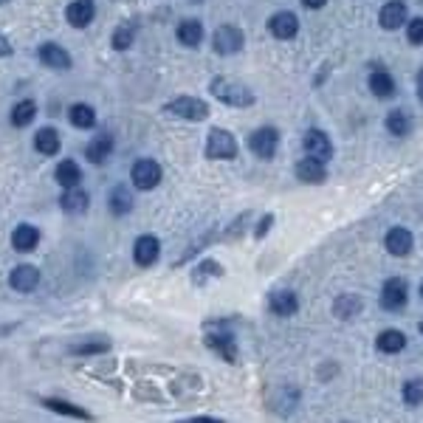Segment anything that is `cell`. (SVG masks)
<instances>
[{"mask_svg": "<svg viewBox=\"0 0 423 423\" xmlns=\"http://www.w3.org/2000/svg\"><path fill=\"white\" fill-rule=\"evenodd\" d=\"M209 91L215 99H221L223 105H232V107H251L254 105V91L245 88V85L237 82V79H229V76L212 79Z\"/></svg>", "mask_w": 423, "mask_h": 423, "instance_id": "6da1fadb", "label": "cell"}, {"mask_svg": "<svg viewBox=\"0 0 423 423\" xmlns=\"http://www.w3.org/2000/svg\"><path fill=\"white\" fill-rule=\"evenodd\" d=\"M237 155V139L223 130V127H215L206 136V158L212 161H232Z\"/></svg>", "mask_w": 423, "mask_h": 423, "instance_id": "7a4b0ae2", "label": "cell"}, {"mask_svg": "<svg viewBox=\"0 0 423 423\" xmlns=\"http://www.w3.org/2000/svg\"><path fill=\"white\" fill-rule=\"evenodd\" d=\"M161 164L158 161H153V158H139L136 164H133V169H130V181H133V187L136 189H141V192H150V189H155L158 184H161Z\"/></svg>", "mask_w": 423, "mask_h": 423, "instance_id": "3957f363", "label": "cell"}, {"mask_svg": "<svg viewBox=\"0 0 423 423\" xmlns=\"http://www.w3.org/2000/svg\"><path fill=\"white\" fill-rule=\"evenodd\" d=\"M169 116H178V119H187V121H203L209 119V105L198 96H178L173 99L166 107H164Z\"/></svg>", "mask_w": 423, "mask_h": 423, "instance_id": "277c9868", "label": "cell"}, {"mask_svg": "<svg viewBox=\"0 0 423 423\" xmlns=\"http://www.w3.org/2000/svg\"><path fill=\"white\" fill-rule=\"evenodd\" d=\"M248 147L251 153L268 161L277 155V147H279V133H277V127H257L251 136H248Z\"/></svg>", "mask_w": 423, "mask_h": 423, "instance_id": "5b68a950", "label": "cell"}, {"mask_svg": "<svg viewBox=\"0 0 423 423\" xmlns=\"http://www.w3.org/2000/svg\"><path fill=\"white\" fill-rule=\"evenodd\" d=\"M243 42H245L243 31H240L237 26L226 23V26H221V28L215 31V37H212V49H215L221 57H232V54H237V51L243 49Z\"/></svg>", "mask_w": 423, "mask_h": 423, "instance_id": "8992f818", "label": "cell"}, {"mask_svg": "<svg viewBox=\"0 0 423 423\" xmlns=\"http://www.w3.org/2000/svg\"><path fill=\"white\" fill-rule=\"evenodd\" d=\"M409 300V285L401 277H390L381 288V308L384 311H401Z\"/></svg>", "mask_w": 423, "mask_h": 423, "instance_id": "52a82bcc", "label": "cell"}, {"mask_svg": "<svg viewBox=\"0 0 423 423\" xmlns=\"http://www.w3.org/2000/svg\"><path fill=\"white\" fill-rule=\"evenodd\" d=\"M203 342H206V347L212 353H218L223 361H237V342H234V336L229 330H223V327L209 330Z\"/></svg>", "mask_w": 423, "mask_h": 423, "instance_id": "ba28073f", "label": "cell"}, {"mask_svg": "<svg viewBox=\"0 0 423 423\" xmlns=\"http://www.w3.org/2000/svg\"><path fill=\"white\" fill-rule=\"evenodd\" d=\"M158 254H161V240H158L155 234H141V237L136 240V245H133V260H136V266H141V268L153 266V263L158 260Z\"/></svg>", "mask_w": 423, "mask_h": 423, "instance_id": "9c48e42d", "label": "cell"}, {"mask_svg": "<svg viewBox=\"0 0 423 423\" xmlns=\"http://www.w3.org/2000/svg\"><path fill=\"white\" fill-rule=\"evenodd\" d=\"M9 285L17 291V293H31L37 285H40V268L37 266H15L12 274H9Z\"/></svg>", "mask_w": 423, "mask_h": 423, "instance_id": "30bf717a", "label": "cell"}, {"mask_svg": "<svg viewBox=\"0 0 423 423\" xmlns=\"http://www.w3.org/2000/svg\"><path fill=\"white\" fill-rule=\"evenodd\" d=\"M302 147H305L308 158H316V161H322V164L333 155V144H330L327 133H322V130H308L305 139H302Z\"/></svg>", "mask_w": 423, "mask_h": 423, "instance_id": "8fae6325", "label": "cell"}, {"mask_svg": "<svg viewBox=\"0 0 423 423\" xmlns=\"http://www.w3.org/2000/svg\"><path fill=\"white\" fill-rule=\"evenodd\" d=\"M40 62L51 71H68L71 68V54L57 46V42H42L40 46Z\"/></svg>", "mask_w": 423, "mask_h": 423, "instance_id": "7c38bea8", "label": "cell"}, {"mask_svg": "<svg viewBox=\"0 0 423 423\" xmlns=\"http://www.w3.org/2000/svg\"><path fill=\"white\" fill-rule=\"evenodd\" d=\"M384 245H387V251L392 254V257H406V254H412L415 240H412V232H409V229L395 226V229H390V232H387Z\"/></svg>", "mask_w": 423, "mask_h": 423, "instance_id": "4fadbf2b", "label": "cell"}, {"mask_svg": "<svg viewBox=\"0 0 423 423\" xmlns=\"http://www.w3.org/2000/svg\"><path fill=\"white\" fill-rule=\"evenodd\" d=\"M94 15H96V3H94V0H74V3H68V9H65V20L74 28L91 26Z\"/></svg>", "mask_w": 423, "mask_h": 423, "instance_id": "5bb4252c", "label": "cell"}, {"mask_svg": "<svg viewBox=\"0 0 423 423\" xmlns=\"http://www.w3.org/2000/svg\"><path fill=\"white\" fill-rule=\"evenodd\" d=\"M268 31L277 40H291V37H296V31H300V20H296L293 12H277L268 20Z\"/></svg>", "mask_w": 423, "mask_h": 423, "instance_id": "9a60e30c", "label": "cell"}, {"mask_svg": "<svg viewBox=\"0 0 423 423\" xmlns=\"http://www.w3.org/2000/svg\"><path fill=\"white\" fill-rule=\"evenodd\" d=\"M378 20H381V28L395 31L398 26H404V23H406V3H404V0H390V3L381 6Z\"/></svg>", "mask_w": 423, "mask_h": 423, "instance_id": "2e32d148", "label": "cell"}, {"mask_svg": "<svg viewBox=\"0 0 423 423\" xmlns=\"http://www.w3.org/2000/svg\"><path fill=\"white\" fill-rule=\"evenodd\" d=\"M40 243V229L31 226V223H20L15 232H12V248L20 251V254H28L34 251Z\"/></svg>", "mask_w": 423, "mask_h": 423, "instance_id": "e0dca14e", "label": "cell"}, {"mask_svg": "<svg viewBox=\"0 0 423 423\" xmlns=\"http://www.w3.org/2000/svg\"><path fill=\"white\" fill-rule=\"evenodd\" d=\"M268 308H271L274 316H293L296 311H300V296H296L293 291H277V293H271Z\"/></svg>", "mask_w": 423, "mask_h": 423, "instance_id": "ac0fdd59", "label": "cell"}, {"mask_svg": "<svg viewBox=\"0 0 423 423\" xmlns=\"http://www.w3.org/2000/svg\"><path fill=\"white\" fill-rule=\"evenodd\" d=\"M296 178L302 184H322L327 178V169L316 158H302V161H296Z\"/></svg>", "mask_w": 423, "mask_h": 423, "instance_id": "d6986e66", "label": "cell"}, {"mask_svg": "<svg viewBox=\"0 0 423 423\" xmlns=\"http://www.w3.org/2000/svg\"><path fill=\"white\" fill-rule=\"evenodd\" d=\"M361 308H364L361 296H356V293H342V296H336V302H333V316L342 319V322H350L353 316L361 313Z\"/></svg>", "mask_w": 423, "mask_h": 423, "instance_id": "ffe728a7", "label": "cell"}, {"mask_svg": "<svg viewBox=\"0 0 423 423\" xmlns=\"http://www.w3.org/2000/svg\"><path fill=\"white\" fill-rule=\"evenodd\" d=\"M107 206H110L113 215H130V212H133V192H130V187H124V184L113 187L110 195H107Z\"/></svg>", "mask_w": 423, "mask_h": 423, "instance_id": "44dd1931", "label": "cell"}, {"mask_svg": "<svg viewBox=\"0 0 423 423\" xmlns=\"http://www.w3.org/2000/svg\"><path fill=\"white\" fill-rule=\"evenodd\" d=\"M88 203H91L88 192L79 189V187L65 189V192H62V198H60L62 212H71V215H82V212H88Z\"/></svg>", "mask_w": 423, "mask_h": 423, "instance_id": "7402d4cb", "label": "cell"}, {"mask_svg": "<svg viewBox=\"0 0 423 423\" xmlns=\"http://www.w3.org/2000/svg\"><path fill=\"white\" fill-rule=\"evenodd\" d=\"M54 178H57V184H60L62 189H74V187H79V181H82V169H79V164H76V161L65 158V161H60V164H57V173H54Z\"/></svg>", "mask_w": 423, "mask_h": 423, "instance_id": "603a6c76", "label": "cell"}, {"mask_svg": "<svg viewBox=\"0 0 423 423\" xmlns=\"http://www.w3.org/2000/svg\"><path fill=\"white\" fill-rule=\"evenodd\" d=\"M42 406L57 412V415H65V417H76V420H91V412L82 409L71 401H62V398H42Z\"/></svg>", "mask_w": 423, "mask_h": 423, "instance_id": "cb8c5ba5", "label": "cell"}, {"mask_svg": "<svg viewBox=\"0 0 423 423\" xmlns=\"http://www.w3.org/2000/svg\"><path fill=\"white\" fill-rule=\"evenodd\" d=\"M60 133L54 130V127H40L37 130V136H34V147H37V153H42V155H57L60 153Z\"/></svg>", "mask_w": 423, "mask_h": 423, "instance_id": "d4e9b609", "label": "cell"}, {"mask_svg": "<svg viewBox=\"0 0 423 423\" xmlns=\"http://www.w3.org/2000/svg\"><path fill=\"white\" fill-rule=\"evenodd\" d=\"M367 85H370V91H372L378 99H390V96L395 94V79H392L387 71H372L370 79H367Z\"/></svg>", "mask_w": 423, "mask_h": 423, "instance_id": "484cf974", "label": "cell"}, {"mask_svg": "<svg viewBox=\"0 0 423 423\" xmlns=\"http://www.w3.org/2000/svg\"><path fill=\"white\" fill-rule=\"evenodd\" d=\"M175 37H178L181 46H187V49H198L200 42H203V26H200L198 20H184V23L178 26Z\"/></svg>", "mask_w": 423, "mask_h": 423, "instance_id": "4316f807", "label": "cell"}, {"mask_svg": "<svg viewBox=\"0 0 423 423\" xmlns=\"http://www.w3.org/2000/svg\"><path fill=\"white\" fill-rule=\"evenodd\" d=\"M68 119H71L74 127H79V130H91V127L96 124V110L91 105L79 102V105H71L68 107Z\"/></svg>", "mask_w": 423, "mask_h": 423, "instance_id": "83f0119b", "label": "cell"}, {"mask_svg": "<svg viewBox=\"0 0 423 423\" xmlns=\"http://www.w3.org/2000/svg\"><path fill=\"white\" fill-rule=\"evenodd\" d=\"M375 347L381 350V353H401L404 347H406V336L401 333V330H384V333H378V338H375Z\"/></svg>", "mask_w": 423, "mask_h": 423, "instance_id": "f1b7e54d", "label": "cell"}, {"mask_svg": "<svg viewBox=\"0 0 423 423\" xmlns=\"http://www.w3.org/2000/svg\"><path fill=\"white\" fill-rule=\"evenodd\" d=\"M110 153H113V139L110 136H99L85 147V158H88L91 164H105L110 158Z\"/></svg>", "mask_w": 423, "mask_h": 423, "instance_id": "f546056e", "label": "cell"}, {"mask_svg": "<svg viewBox=\"0 0 423 423\" xmlns=\"http://www.w3.org/2000/svg\"><path fill=\"white\" fill-rule=\"evenodd\" d=\"M34 116H37V102L34 99H23L12 107V124L15 127H28L34 121Z\"/></svg>", "mask_w": 423, "mask_h": 423, "instance_id": "4dcf8cb0", "label": "cell"}, {"mask_svg": "<svg viewBox=\"0 0 423 423\" xmlns=\"http://www.w3.org/2000/svg\"><path fill=\"white\" fill-rule=\"evenodd\" d=\"M212 277H223V266L218 263V260H212V257H206V260H200V266L192 271V282L195 285H203L206 279H212Z\"/></svg>", "mask_w": 423, "mask_h": 423, "instance_id": "1f68e13d", "label": "cell"}, {"mask_svg": "<svg viewBox=\"0 0 423 423\" xmlns=\"http://www.w3.org/2000/svg\"><path fill=\"white\" fill-rule=\"evenodd\" d=\"M387 130H390L392 136H398V139L409 136V130H412V119H409V113L392 110V113L387 116Z\"/></svg>", "mask_w": 423, "mask_h": 423, "instance_id": "d6a6232c", "label": "cell"}, {"mask_svg": "<svg viewBox=\"0 0 423 423\" xmlns=\"http://www.w3.org/2000/svg\"><path fill=\"white\" fill-rule=\"evenodd\" d=\"M133 40H136V23H124L113 31V49L116 51H127L133 46Z\"/></svg>", "mask_w": 423, "mask_h": 423, "instance_id": "836d02e7", "label": "cell"}, {"mask_svg": "<svg viewBox=\"0 0 423 423\" xmlns=\"http://www.w3.org/2000/svg\"><path fill=\"white\" fill-rule=\"evenodd\" d=\"M401 395H404L406 406H420L423 404V378H409L401 390Z\"/></svg>", "mask_w": 423, "mask_h": 423, "instance_id": "e575fe53", "label": "cell"}, {"mask_svg": "<svg viewBox=\"0 0 423 423\" xmlns=\"http://www.w3.org/2000/svg\"><path fill=\"white\" fill-rule=\"evenodd\" d=\"M107 347H110L107 338H91V342L74 345V347H71V356H96V353H105Z\"/></svg>", "mask_w": 423, "mask_h": 423, "instance_id": "d590c367", "label": "cell"}, {"mask_svg": "<svg viewBox=\"0 0 423 423\" xmlns=\"http://www.w3.org/2000/svg\"><path fill=\"white\" fill-rule=\"evenodd\" d=\"M406 37H409L412 46H423V17H415L406 26Z\"/></svg>", "mask_w": 423, "mask_h": 423, "instance_id": "8d00e7d4", "label": "cell"}, {"mask_svg": "<svg viewBox=\"0 0 423 423\" xmlns=\"http://www.w3.org/2000/svg\"><path fill=\"white\" fill-rule=\"evenodd\" d=\"M271 226H274V215H266V218L257 223V229H254V237H260V240H263V237L268 234V229H271Z\"/></svg>", "mask_w": 423, "mask_h": 423, "instance_id": "74e56055", "label": "cell"}, {"mask_svg": "<svg viewBox=\"0 0 423 423\" xmlns=\"http://www.w3.org/2000/svg\"><path fill=\"white\" fill-rule=\"evenodd\" d=\"M175 423H223L218 417H209V415H200V417H189V420H175Z\"/></svg>", "mask_w": 423, "mask_h": 423, "instance_id": "f35d334b", "label": "cell"}, {"mask_svg": "<svg viewBox=\"0 0 423 423\" xmlns=\"http://www.w3.org/2000/svg\"><path fill=\"white\" fill-rule=\"evenodd\" d=\"M9 54H12V42L0 34V57H9Z\"/></svg>", "mask_w": 423, "mask_h": 423, "instance_id": "ab89813d", "label": "cell"}, {"mask_svg": "<svg viewBox=\"0 0 423 423\" xmlns=\"http://www.w3.org/2000/svg\"><path fill=\"white\" fill-rule=\"evenodd\" d=\"M302 3H305L308 9H322V6L327 3V0H302Z\"/></svg>", "mask_w": 423, "mask_h": 423, "instance_id": "60d3db41", "label": "cell"}, {"mask_svg": "<svg viewBox=\"0 0 423 423\" xmlns=\"http://www.w3.org/2000/svg\"><path fill=\"white\" fill-rule=\"evenodd\" d=\"M417 99L423 102V68H420V74H417Z\"/></svg>", "mask_w": 423, "mask_h": 423, "instance_id": "b9f144b4", "label": "cell"}, {"mask_svg": "<svg viewBox=\"0 0 423 423\" xmlns=\"http://www.w3.org/2000/svg\"><path fill=\"white\" fill-rule=\"evenodd\" d=\"M420 296H423V282H420Z\"/></svg>", "mask_w": 423, "mask_h": 423, "instance_id": "7bdbcfd3", "label": "cell"}, {"mask_svg": "<svg viewBox=\"0 0 423 423\" xmlns=\"http://www.w3.org/2000/svg\"><path fill=\"white\" fill-rule=\"evenodd\" d=\"M3 3H6V0H0V6H3Z\"/></svg>", "mask_w": 423, "mask_h": 423, "instance_id": "ee69618b", "label": "cell"}, {"mask_svg": "<svg viewBox=\"0 0 423 423\" xmlns=\"http://www.w3.org/2000/svg\"><path fill=\"white\" fill-rule=\"evenodd\" d=\"M420 333H423V322H420Z\"/></svg>", "mask_w": 423, "mask_h": 423, "instance_id": "f6af8a7d", "label": "cell"}]
</instances>
